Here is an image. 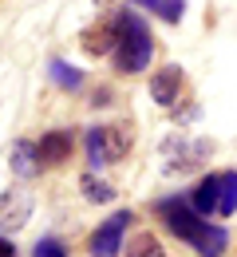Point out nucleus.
<instances>
[{
    "label": "nucleus",
    "instance_id": "obj_1",
    "mask_svg": "<svg viewBox=\"0 0 237 257\" xmlns=\"http://www.w3.org/2000/svg\"><path fill=\"white\" fill-rule=\"evenodd\" d=\"M115 24H119V44L111 52L115 67L123 75H138L146 71L150 60H154V36H150V24L138 16L135 8H119L115 12Z\"/></svg>",
    "mask_w": 237,
    "mask_h": 257
},
{
    "label": "nucleus",
    "instance_id": "obj_2",
    "mask_svg": "<svg viewBox=\"0 0 237 257\" xmlns=\"http://www.w3.org/2000/svg\"><path fill=\"white\" fill-rule=\"evenodd\" d=\"M154 210H158L162 225H166V229L174 233V237H178V241H186V245H190V237L202 229V222H209V218H202V214L190 206V198H186V194L158 198V202H154Z\"/></svg>",
    "mask_w": 237,
    "mask_h": 257
},
{
    "label": "nucleus",
    "instance_id": "obj_3",
    "mask_svg": "<svg viewBox=\"0 0 237 257\" xmlns=\"http://www.w3.org/2000/svg\"><path fill=\"white\" fill-rule=\"evenodd\" d=\"M131 222H135L131 210H115V214L87 237V257H119V253H123V237H127Z\"/></svg>",
    "mask_w": 237,
    "mask_h": 257
},
{
    "label": "nucleus",
    "instance_id": "obj_4",
    "mask_svg": "<svg viewBox=\"0 0 237 257\" xmlns=\"http://www.w3.org/2000/svg\"><path fill=\"white\" fill-rule=\"evenodd\" d=\"M36 198L28 186H12V190L0 194V233H12V229H24L32 218Z\"/></svg>",
    "mask_w": 237,
    "mask_h": 257
},
{
    "label": "nucleus",
    "instance_id": "obj_5",
    "mask_svg": "<svg viewBox=\"0 0 237 257\" xmlns=\"http://www.w3.org/2000/svg\"><path fill=\"white\" fill-rule=\"evenodd\" d=\"M36 147H40V162H44V170H56V166H64V162L75 155V131H68V127L44 131V135L36 139Z\"/></svg>",
    "mask_w": 237,
    "mask_h": 257
},
{
    "label": "nucleus",
    "instance_id": "obj_6",
    "mask_svg": "<svg viewBox=\"0 0 237 257\" xmlns=\"http://www.w3.org/2000/svg\"><path fill=\"white\" fill-rule=\"evenodd\" d=\"M150 99L158 103V107H178V99H182V67H158L154 75H150Z\"/></svg>",
    "mask_w": 237,
    "mask_h": 257
},
{
    "label": "nucleus",
    "instance_id": "obj_7",
    "mask_svg": "<svg viewBox=\"0 0 237 257\" xmlns=\"http://www.w3.org/2000/svg\"><path fill=\"white\" fill-rule=\"evenodd\" d=\"M8 166H12L16 178H36V174L44 170V162H40V147H36L32 139H16L12 151H8Z\"/></svg>",
    "mask_w": 237,
    "mask_h": 257
},
{
    "label": "nucleus",
    "instance_id": "obj_8",
    "mask_svg": "<svg viewBox=\"0 0 237 257\" xmlns=\"http://www.w3.org/2000/svg\"><path fill=\"white\" fill-rule=\"evenodd\" d=\"M190 249L198 257H221L229 249V229L225 225H213V222H202V229L190 237Z\"/></svg>",
    "mask_w": 237,
    "mask_h": 257
},
{
    "label": "nucleus",
    "instance_id": "obj_9",
    "mask_svg": "<svg viewBox=\"0 0 237 257\" xmlns=\"http://www.w3.org/2000/svg\"><path fill=\"white\" fill-rule=\"evenodd\" d=\"M190 206L202 214V218H209V214H217V198H221V174H202L194 186H190Z\"/></svg>",
    "mask_w": 237,
    "mask_h": 257
},
{
    "label": "nucleus",
    "instance_id": "obj_10",
    "mask_svg": "<svg viewBox=\"0 0 237 257\" xmlns=\"http://www.w3.org/2000/svg\"><path fill=\"white\" fill-rule=\"evenodd\" d=\"M79 44H83V52H87V56H111V52H115V44H119V24H115V16H111L107 24L87 28V32L79 36Z\"/></svg>",
    "mask_w": 237,
    "mask_h": 257
},
{
    "label": "nucleus",
    "instance_id": "obj_11",
    "mask_svg": "<svg viewBox=\"0 0 237 257\" xmlns=\"http://www.w3.org/2000/svg\"><path fill=\"white\" fill-rule=\"evenodd\" d=\"M107 127V151H111V162H123L135 147V123L131 119H111L103 123Z\"/></svg>",
    "mask_w": 237,
    "mask_h": 257
},
{
    "label": "nucleus",
    "instance_id": "obj_12",
    "mask_svg": "<svg viewBox=\"0 0 237 257\" xmlns=\"http://www.w3.org/2000/svg\"><path fill=\"white\" fill-rule=\"evenodd\" d=\"M83 147H87V166L99 174L103 166H111V151H107V127L95 123V127H87L83 135Z\"/></svg>",
    "mask_w": 237,
    "mask_h": 257
},
{
    "label": "nucleus",
    "instance_id": "obj_13",
    "mask_svg": "<svg viewBox=\"0 0 237 257\" xmlns=\"http://www.w3.org/2000/svg\"><path fill=\"white\" fill-rule=\"evenodd\" d=\"M48 83H56L60 91H79L83 87V71L71 67L68 60H48Z\"/></svg>",
    "mask_w": 237,
    "mask_h": 257
},
{
    "label": "nucleus",
    "instance_id": "obj_14",
    "mask_svg": "<svg viewBox=\"0 0 237 257\" xmlns=\"http://www.w3.org/2000/svg\"><path fill=\"white\" fill-rule=\"evenodd\" d=\"M123 253H127V257H166V249H162L158 233L138 229V233H131V241H127V249H123Z\"/></svg>",
    "mask_w": 237,
    "mask_h": 257
},
{
    "label": "nucleus",
    "instance_id": "obj_15",
    "mask_svg": "<svg viewBox=\"0 0 237 257\" xmlns=\"http://www.w3.org/2000/svg\"><path fill=\"white\" fill-rule=\"evenodd\" d=\"M79 190H83V198H87L91 206H107V202L115 198V186H111V182H103L95 170H87V174L79 178Z\"/></svg>",
    "mask_w": 237,
    "mask_h": 257
},
{
    "label": "nucleus",
    "instance_id": "obj_16",
    "mask_svg": "<svg viewBox=\"0 0 237 257\" xmlns=\"http://www.w3.org/2000/svg\"><path fill=\"white\" fill-rule=\"evenodd\" d=\"M217 214L233 218L237 214V170H221V198H217Z\"/></svg>",
    "mask_w": 237,
    "mask_h": 257
},
{
    "label": "nucleus",
    "instance_id": "obj_17",
    "mask_svg": "<svg viewBox=\"0 0 237 257\" xmlns=\"http://www.w3.org/2000/svg\"><path fill=\"white\" fill-rule=\"evenodd\" d=\"M32 257H71L68 241L64 237H56V233H48V237H40L32 245Z\"/></svg>",
    "mask_w": 237,
    "mask_h": 257
},
{
    "label": "nucleus",
    "instance_id": "obj_18",
    "mask_svg": "<svg viewBox=\"0 0 237 257\" xmlns=\"http://www.w3.org/2000/svg\"><path fill=\"white\" fill-rule=\"evenodd\" d=\"M154 12H158V20L178 24V20H182V12H186V0H154Z\"/></svg>",
    "mask_w": 237,
    "mask_h": 257
},
{
    "label": "nucleus",
    "instance_id": "obj_19",
    "mask_svg": "<svg viewBox=\"0 0 237 257\" xmlns=\"http://www.w3.org/2000/svg\"><path fill=\"white\" fill-rule=\"evenodd\" d=\"M107 103H115V87H95V95H91V107H107Z\"/></svg>",
    "mask_w": 237,
    "mask_h": 257
},
{
    "label": "nucleus",
    "instance_id": "obj_20",
    "mask_svg": "<svg viewBox=\"0 0 237 257\" xmlns=\"http://www.w3.org/2000/svg\"><path fill=\"white\" fill-rule=\"evenodd\" d=\"M0 257H16V245H12L4 233H0Z\"/></svg>",
    "mask_w": 237,
    "mask_h": 257
},
{
    "label": "nucleus",
    "instance_id": "obj_21",
    "mask_svg": "<svg viewBox=\"0 0 237 257\" xmlns=\"http://www.w3.org/2000/svg\"><path fill=\"white\" fill-rule=\"evenodd\" d=\"M131 8H154V0H127Z\"/></svg>",
    "mask_w": 237,
    "mask_h": 257
}]
</instances>
